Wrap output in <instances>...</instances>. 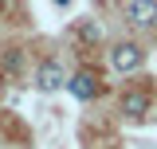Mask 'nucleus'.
Returning <instances> with one entry per match:
<instances>
[{
	"mask_svg": "<svg viewBox=\"0 0 157 149\" xmlns=\"http://www.w3.org/2000/svg\"><path fill=\"white\" fill-rule=\"evenodd\" d=\"M110 63H114V71H137L145 63V51L137 43H118L114 51H110Z\"/></svg>",
	"mask_w": 157,
	"mask_h": 149,
	"instance_id": "obj_1",
	"label": "nucleus"
},
{
	"mask_svg": "<svg viewBox=\"0 0 157 149\" xmlns=\"http://www.w3.org/2000/svg\"><path fill=\"white\" fill-rule=\"evenodd\" d=\"M67 90L75 94L78 102H90V98L98 94V74L94 71H75L71 78H67Z\"/></svg>",
	"mask_w": 157,
	"mask_h": 149,
	"instance_id": "obj_2",
	"label": "nucleus"
},
{
	"mask_svg": "<svg viewBox=\"0 0 157 149\" xmlns=\"http://www.w3.org/2000/svg\"><path fill=\"white\" fill-rule=\"evenodd\" d=\"M36 86H39V90H59V86H67V74H63V67H59L55 59L39 63V71H36Z\"/></svg>",
	"mask_w": 157,
	"mask_h": 149,
	"instance_id": "obj_3",
	"label": "nucleus"
},
{
	"mask_svg": "<svg viewBox=\"0 0 157 149\" xmlns=\"http://www.w3.org/2000/svg\"><path fill=\"white\" fill-rule=\"evenodd\" d=\"M122 114H126L130 122H141V118L149 114V94L145 90H130L126 98H122Z\"/></svg>",
	"mask_w": 157,
	"mask_h": 149,
	"instance_id": "obj_4",
	"label": "nucleus"
},
{
	"mask_svg": "<svg viewBox=\"0 0 157 149\" xmlns=\"http://www.w3.org/2000/svg\"><path fill=\"white\" fill-rule=\"evenodd\" d=\"M130 24L134 28H153L157 24V0H134L130 4Z\"/></svg>",
	"mask_w": 157,
	"mask_h": 149,
	"instance_id": "obj_5",
	"label": "nucleus"
}]
</instances>
